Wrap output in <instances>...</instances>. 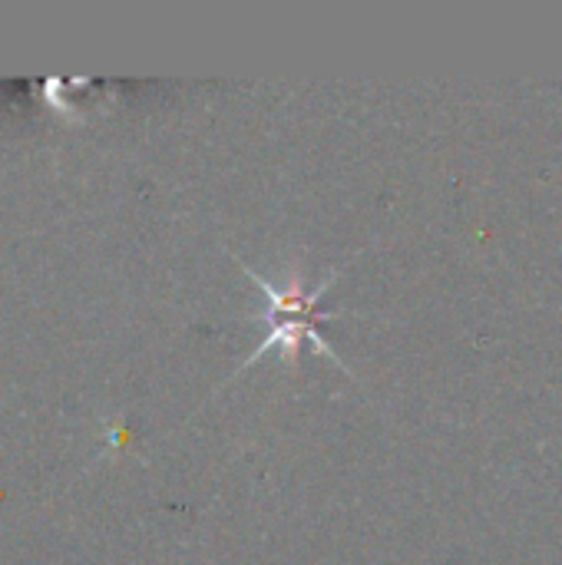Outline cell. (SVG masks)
<instances>
[{
    "instance_id": "obj_1",
    "label": "cell",
    "mask_w": 562,
    "mask_h": 565,
    "mask_svg": "<svg viewBox=\"0 0 562 565\" xmlns=\"http://www.w3.org/2000/svg\"><path fill=\"white\" fill-rule=\"evenodd\" d=\"M245 271L258 281L262 298H265V311H258L255 321L268 324V331H265L262 348L255 351V358H262L265 351H282L285 358H298L301 341H311L318 354H328V358L341 361V358L331 351V344L325 341V334L318 331V321L331 318V315H321L318 305H321L328 285L335 281V275H328V278H325L321 285H315V288H305L301 271H291L285 285H275V281H268V278H262V275L252 271L248 265H245ZM255 358H252V361H255Z\"/></svg>"
}]
</instances>
